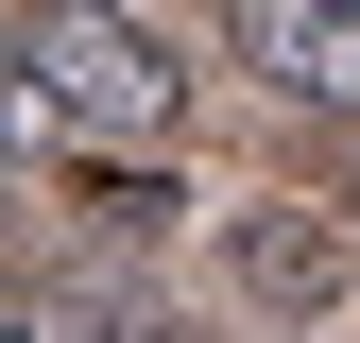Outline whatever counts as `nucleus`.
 I'll return each mask as SVG.
<instances>
[{
    "instance_id": "1",
    "label": "nucleus",
    "mask_w": 360,
    "mask_h": 343,
    "mask_svg": "<svg viewBox=\"0 0 360 343\" xmlns=\"http://www.w3.org/2000/svg\"><path fill=\"white\" fill-rule=\"evenodd\" d=\"M18 52H34V86H52V120H69V138L155 155L172 120H189V69H172L120 0H34V34H18Z\"/></svg>"
},
{
    "instance_id": "2",
    "label": "nucleus",
    "mask_w": 360,
    "mask_h": 343,
    "mask_svg": "<svg viewBox=\"0 0 360 343\" xmlns=\"http://www.w3.org/2000/svg\"><path fill=\"white\" fill-rule=\"evenodd\" d=\"M240 52H257V86L360 120V0H240Z\"/></svg>"
},
{
    "instance_id": "3",
    "label": "nucleus",
    "mask_w": 360,
    "mask_h": 343,
    "mask_svg": "<svg viewBox=\"0 0 360 343\" xmlns=\"http://www.w3.org/2000/svg\"><path fill=\"white\" fill-rule=\"evenodd\" d=\"M343 275H360V240L326 206H240V292L257 309H343Z\"/></svg>"
},
{
    "instance_id": "4",
    "label": "nucleus",
    "mask_w": 360,
    "mask_h": 343,
    "mask_svg": "<svg viewBox=\"0 0 360 343\" xmlns=\"http://www.w3.org/2000/svg\"><path fill=\"white\" fill-rule=\"evenodd\" d=\"M34 138H69V120H52V86H34V52L0 34V155H34Z\"/></svg>"
},
{
    "instance_id": "5",
    "label": "nucleus",
    "mask_w": 360,
    "mask_h": 343,
    "mask_svg": "<svg viewBox=\"0 0 360 343\" xmlns=\"http://www.w3.org/2000/svg\"><path fill=\"white\" fill-rule=\"evenodd\" d=\"M0 343H34V326H18V309H0Z\"/></svg>"
}]
</instances>
